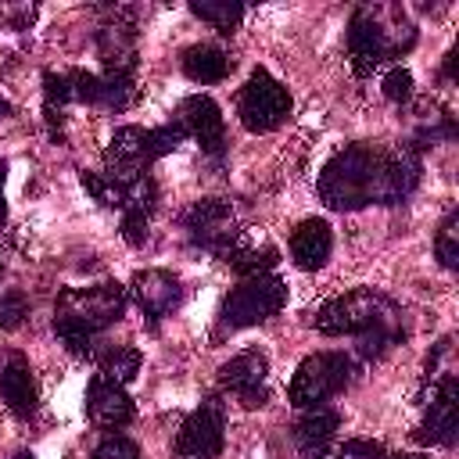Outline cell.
Masks as SVG:
<instances>
[{
	"label": "cell",
	"instance_id": "cell-1",
	"mask_svg": "<svg viewBox=\"0 0 459 459\" xmlns=\"http://www.w3.org/2000/svg\"><path fill=\"white\" fill-rule=\"evenodd\" d=\"M420 151L409 143H351L319 172V197L333 212L398 204L420 186Z\"/></svg>",
	"mask_w": 459,
	"mask_h": 459
},
{
	"label": "cell",
	"instance_id": "cell-2",
	"mask_svg": "<svg viewBox=\"0 0 459 459\" xmlns=\"http://www.w3.org/2000/svg\"><path fill=\"white\" fill-rule=\"evenodd\" d=\"M402 319L405 312L373 287H355L316 308V330L326 337H344V333L359 337L355 355L362 362H377L398 344Z\"/></svg>",
	"mask_w": 459,
	"mask_h": 459
},
{
	"label": "cell",
	"instance_id": "cell-3",
	"mask_svg": "<svg viewBox=\"0 0 459 459\" xmlns=\"http://www.w3.org/2000/svg\"><path fill=\"white\" fill-rule=\"evenodd\" d=\"M126 312V287L122 283H97V287H68L54 301V333L75 355L90 359L97 333L118 323Z\"/></svg>",
	"mask_w": 459,
	"mask_h": 459
},
{
	"label": "cell",
	"instance_id": "cell-4",
	"mask_svg": "<svg viewBox=\"0 0 459 459\" xmlns=\"http://www.w3.org/2000/svg\"><path fill=\"white\" fill-rule=\"evenodd\" d=\"M416 47V25L398 4H362L348 22V57L355 75H369L380 61Z\"/></svg>",
	"mask_w": 459,
	"mask_h": 459
},
{
	"label": "cell",
	"instance_id": "cell-5",
	"mask_svg": "<svg viewBox=\"0 0 459 459\" xmlns=\"http://www.w3.org/2000/svg\"><path fill=\"white\" fill-rule=\"evenodd\" d=\"M183 129L172 122V126H158V129H143V126H122L115 129V136L108 140V151H104V161H108V172L118 176V179H136V176H147V169L176 151L183 143Z\"/></svg>",
	"mask_w": 459,
	"mask_h": 459
},
{
	"label": "cell",
	"instance_id": "cell-6",
	"mask_svg": "<svg viewBox=\"0 0 459 459\" xmlns=\"http://www.w3.org/2000/svg\"><path fill=\"white\" fill-rule=\"evenodd\" d=\"M355 377V359L344 351H316L308 359H301V366L290 377L287 398L294 409H316L323 402H330L333 394H341Z\"/></svg>",
	"mask_w": 459,
	"mask_h": 459
},
{
	"label": "cell",
	"instance_id": "cell-7",
	"mask_svg": "<svg viewBox=\"0 0 459 459\" xmlns=\"http://www.w3.org/2000/svg\"><path fill=\"white\" fill-rule=\"evenodd\" d=\"M283 305H287V283L280 276H273V273L244 276L226 294V301L219 308V319L230 330H244V326H255V323L273 319Z\"/></svg>",
	"mask_w": 459,
	"mask_h": 459
},
{
	"label": "cell",
	"instance_id": "cell-8",
	"mask_svg": "<svg viewBox=\"0 0 459 459\" xmlns=\"http://www.w3.org/2000/svg\"><path fill=\"white\" fill-rule=\"evenodd\" d=\"M237 115L247 133H273L290 118V93L276 75H269L265 68H255L240 86Z\"/></svg>",
	"mask_w": 459,
	"mask_h": 459
},
{
	"label": "cell",
	"instance_id": "cell-9",
	"mask_svg": "<svg viewBox=\"0 0 459 459\" xmlns=\"http://www.w3.org/2000/svg\"><path fill=\"white\" fill-rule=\"evenodd\" d=\"M186 237L197 244V247H208L215 251L222 262L233 255V247L240 244L244 230H237V215H233V204L222 201V197H201L194 201L183 215H179Z\"/></svg>",
	"mask_w": 459,
	"mask_h": 459
},
{
	"label": "cell",
	"instance_id": "cell-10",
	"mask_svg": "<svg viewBox=\"0 0 459 459\" xmlns=\"http://www.w3.org/2000/svg\"><path fill=\"white\" fill-rule=\"evenodd\" d=\"M226 441V412L215 394H208L179 427L176 455L179 459H215Z\"/></svg>",
	"mask_w": 459,
	"mask_h": 459
},
{
	"label": "cell",
	"instance_id": "cell-11",
	"mask_svg": "<svg viewBox=\"0 0 459 459\" xmlns=\"http://www.w3.org/2000/svg\"><path fill=\"white\" fill-rule=\"evenodd\" d=\"M97 54L108 75H133L136 68V29L129 7H108V18L97 29Z\"/></svg>",
	"mask_w": 459,
	"mask_h": 459
},
{
	"label": "cell",
	"instance_id": "cell-12",
	"mask_svg": "<svg viewBox=\"0 0 459 459\" xmlns=\"http://www.w3.org/2000/svg\"><path fill=\"white\" fill-rule=\"evenodd\" d=\"M455 437H459V380H455V373H441V380L430 394L427 416L420 423V441L452 448Z\"/></svg>",
	"mask_w": 459,
	"mask_h": 459
},
{
	"label": "cell",
	"instance_id": "cell-13",
	"mask_svg": "<svg viewBox=\"0 0 459 459\" xmlns=\"http://www.w3.org/2000/svg\"><path fill=\"white\" fill-rule=\"evenodd\" d=\"M265 380H269V359L262 351H255V348H247V351H240V355H233L230 362L219 366V384L226 391H233L251 409L265 405V398H269Z\"/></svg>",
	"mask_w": 459,
	"mask_h": 459
},
{
	"label": "cell",
	"instance_id": "cell-14",
	"mask_svg": "<svg viewBox=\"0 0 459 459\" xmlns=\"http://www.w3.org/2000/svg\"><path fill=\"white\" fill-rule=\"evenodd\" d=\"M176 126H179L186 136H194L208 154H222V147H226V129H222V111H219V104H215L212 97H204V93L186 97V100L176 108Z\"/></svg>",
	"mask_w": 459,
	"mask_h": 459
},
{
	"label": "cell",
	"instance_id": "cell-15",
	"mask_svg": "<svg viewBox=\"0 0 459 459\" xmlns=\"http://www.w3.org/2000/svg\"><path fill=\"white\" fill-rule=\"evenodd\" d=\"M133 298H136V308L147 316L151 326H158V319H165L179 301H183V287L172 273L165 269H140L129 283Z\"/></svg>",
	"mask_w": 459,
	"mask_h": 459
},
{
	"label": "cell",
	"instance_id": "cell-16",
	"mask_svg": "<svg viewBox=\"0 0 459 459\" xmlns=\"http://www.w3.org/2000/svg\"><path fill=\"white\" fill-rule=\"evenodd\" d=\"M86 416L100 430H122L133 420V398L126 394L122 384H111L97 373L86 387Z\"/></svg>",
	"mask_w": 459,
	"mask_h": 459
},
{
	"label": "cell",
	"instance_id": "cell-17",
	"mask_svg": "<svg viewBox=\"0 0 459 459\" xmlns=\"http://www.w3.org/2000/svg\"><path fill=\"white\" fill-rule=\"evenodd\" d=\"M337 427H341V416L333 409H326V405L305 409V416L294 423L298 459H330V445L337 437Z\"/></svg>",
	"mask_w": 459,
	"mask_h": 459
},
{
	"label": "cell",
	"instance_id": "cell-18",
	"mask_svg": "<svg viewBox=\"0 0 459 459\" xmlns=\"http://www.w3.org/2000/svg\"><path fill=\"white\" fill-rule=\"evenodd\" d=\"M0 398L4 405L18 416V420H29L39 405V391H36V380H32V369L22 355H11L0 369Z\"/></svg>",
	"mask_w": 459,
	"mask_h": 459
},
{
	"label": "cell",
	"instance_id": "cell-19",
	"mask_svg": "<svg viewBox=\"0 0 459 459\" xmlns=\"http://www.w3.org/2000/svg\"><path fill=\"white\" fill-rule=\"evenodd\" d=\"M330 251H333V233H330V226L323 219H305L290 233V258L305 273L323 269L326 258H330Z\"/></svg>",
	"mask_w": 459,
	"mask_h": 459
},
{
	"label": "cell",
	"instance_id": "cell-20",
	"mask_svg": "<svg viewBox=\"0 0 459 459\" xmlns=\"http://www.w3.org/2000/svg\"><path fill=\"white\" fill-rule=\"evenodd\" d=\"M179 65H183L186 79H194V82H201V86L222 82V79L230 75V68H233L230 54H226L222 47H215V43H194V47H186L183 57H179Z\"/></svg>",
	"mask_w": 459,
	"mask_h": 459
},
{
	"label": "cell",
	"instance_id": "cell-21",
	"mask_svg": "<svg viewBox=\"0 0 459 459\" xmlns=\"http://www.w3.org/2000/svg\"><path fill=\"white\" fill-rule=\"evenodd\" d=\"M140 351L136 348H126V344H111L97 355V366H100V377L111 380V384H129L136 373H140Z\"/></svg>",
	"mask_w": 459,
	"mask_h": 459
},
{
	"label": "cell",
	"instance_id": "cell-22",
	"mask_svg": "<svg viewBox=\"0 0 459 459\" xmlns=\"http://www.w3.org/2000/svg\"><path fill=\"white\" fill-rule=\"evenodd\" d=\"M79 183H82V190H86L97 204H104V208H118V212H122V204H126V190H129L133 179H118V176H111V172L104 169V172H82Z\"/></svg>",
	"mask_w": 459,
	"mask_h": 459
},
{
	"label": "cell",
	"instance_id": "cell-23",
	"mask_svg": "<svg viewBox=\"0 0 459 459\" xmlns=\"http://www.w3.org/2000/svg\"><path fill=\"white\" fill-rule=\"evenodd\" d=\"M190 11H194L201 22H208L212 29H219L222 36H230V32L240 25V18H244V4H230V0H219V4H212V0H194Z\"/></svg>",
	"mask_w": 459,
	"mask_h": 459
},
{
	"label": "cell",
	"instance_id": "cell-24",
	"mask_svg": "<svg viewBox=\"0 0 459 459\" xmlns=\"http://www.w3.org/2000/svg\"><path fill=\"white\" fill-rule=\"evenodd\" d=\"M434 255L445 269H459V212L448 208L441 226H437V237H434Z\"/></svg>",
	"mask_w": 459,
	"mask_h": 459
},
{
	"label": "cell",
	"instance_id": "cell-25",
	"mask_svg": "<svg viewBox=\"0 0 459 459\" xmlns=\"http://www.w3.org/2000/svg\"><path fill=\"white\" fill-rule=\"evenodd\" d=\"M25 316H29V301H25L22 290H7V294H0V333L18 330V326L25 323Z\"/></svg>",
	"mask_w": 459,
	"mask_h": 459
},
{
	"label": "cell",
	"instance_id": "cell-26",
	"mask_svg": "<svg viewBox=\"0 0 459 459\" xmlns=\"http://www.w3.org/2000/svg\"><path fill=\"white\" fill-rule=\"evenodd\" d=\"M93 459H140V448H136V441H129L126 434H108V437L97 445Z\"/></svg>",
	"mask_w": 459,
	"mask_h": 459
},
{
	"label": "cell",
	"instance_id": "cell-27",
	"mask_svg": "<svg viewBox=\"0 0 459 459\" xmlns=\"http://www.w3.org/2000/svg\"><path fill=\"white\" fill-rule=\"evenodd\" d=\"M384 97L391 104H405L412 97V72L409 68H391L384 75Z\"/></svg>",
	"mask_w": 459,
	"mask_h": 459
},
{
	"label": "cell",
	"instance_id": "cell-28",
	"mask_svg": "<svg viewBox=\"0 0 459 459\" xmlns=\"http://www.w3.org/2000/svg\"><path fill=\"white\" fill-rule=\"evenodd\" d=\"M333 459H391V455H387V448H384V445L366 441V437H355V441H344V445L337 448V455H333Z\"/></svg>",
	"mask_w": 459,
	"mask_h": 459
},
{
	"label": "cell",
	"instance_id": "cell-29",
	"mask_svg": "<svg viewBox=\"0 0 459 459\" xmlns=\"http://www.w3.org/2000/svg\"><path fill=\"white\" fill-rule=\"evenodd\" d=\"M0 18H4L11 29H29L32 18H36V7H32V4H22V7H7V4H0Z\"/></svg>",
	"mask_w": 459,
	"mask_h": 459
},
{
	"label": "cell",
	"instance_id": "cell-30",
	"mask_svg": "<svg viewBox=\"0 0 459 459\" xmlns=\"http://www.w3.org/2000/svg\"><path fill=\"white\" fill-rule=\"evenodd\" d=\"M452 75H455V50H448V54H445V65H441V79L448 82Z\"/></svg>",
	"mask_w": 459,
	"mask_h": 459
},
{
	"label": "cell",
	"instance_id": "cell-31",
	"mask_svg": "<svg viewBox=\"0 0 459 459\" xmlns=\"http://www.w3.org/2000/svg\"><path fill=\"white\" fill-rule=\"evenodd\" d=\"M4 172H7V165L0 161V222H4Z\"/></svg>",
	"mask_w": 459,
	"mask_h": 459
},
{
	"label": "cell",
	"instance_id": "cell-32",
	"mask_svg": "<svg viewBox=\"0 0 459 459\" xmlns=\"http://www.w3.org/2000/svg\"><path fill=\"white\" fill-rule=\"evenodd\" d=\"M7 115H11V104H7L4 97H0V118H7Z\"/></svg>",
	"mask_w": 459,
	"mask_h": 459
},
{
	"label": "cell",
	"instance_id": "cell-33",
	"mask_svg": "<svg viewBox=\"0 0 459 459\" xmlns=\"http://www.w3.org/2000/svg\"><path fill=\"white\" fill-rule=\"evenodd\" d=\"M394 459H430V455H420V452H409V455H394Z\"/></svg>",
	"mask_w": 459,
	"mask_h": 459
},
{
	"label": "cell",
	"instance_id": "cell-34",
	"mask_svg": "<svg viewBox=\"0 0 459 459\" xmlns=\"http://www.w3.org/2000/svg\"><path fill=\"white\" fill-rule=\"evenodd\" d=\"M11 459H32V452H14Z\"/></svg>",
	"mask_w": 459,
	"mask_h": 459
}]
</instances>
